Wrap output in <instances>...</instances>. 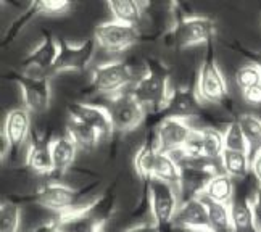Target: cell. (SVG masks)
I'll return each mask as SVG.
<instances>
[{"instance_id":"obj_11","label":"cell","mask_w":261,"mask_h":232,"mask_svg":"<svg viewBox=\"0 0 261 232\" xmlns=\"http://www.w3.org/2000/svg\"><path fill=\"white\" fill-rule=\"evenodd\" d=\"M19 90H21V102L28 112L44 113L50 107L52 100V87L48 76H31V74H15L13 78Z\"/></svg>"},{"instance_id":"obj_22","label":"cell","mask_w":261,"mask_h":232,"mask_svg":"<svg viewBox=\"0 0 261 232\" xmlns=\"http://www.w3.org/2000/svg\"><path fill=\"white\" fill-rule=\"evenodd\" d=\"M66 134L74 140L77 148L84 150V152H92L94 148L98 147L100 139H102V136H100L94 127H90L89 124L83 123L81 119H77L74 116L68 118Z\"/></svg>"},{"instance_id":"obj_9","label":"cell","mask_w":261,"mask_h":232,"mask_svg":"<svg viewBox=\"0 0 261 232\" xmlns=\"http://www.w3.org/2000/svg\"><path fill=\"white\" fill-rule=\"evenodd\" d=\"M79 198H81V194L76 189L58 183V181H52V183L41 186L34 195L36 203L54 211L58 216L83 207L79 205Z\"/></svg>"},{"instance_id":"obj_30","label":"cell","mask_w":261,"mask_h":232,"mask_svg":"<svg viewBox=\"0 0 261 232\" xmlns=\"http://www.w3.org/2000/svg\"><path fill=\"white\" fill-rule=\"evenodd\" d=\"M21 207L15 201H4L0 207V232H19Z\"/></svg>"},{"instance_id":"obj_10","label":"cell","mask_w":261,"mask_h":232,"mask_svg":"<svg viewBox=\"0 0 261 232\" xmlns=\"http://www.w3.org/2000/svg\"><path fill=\"white\" fill-rule=\"evenodd\" d=\"M58 39L44 31L42 39L21 62V71L31 76H50L58 58Z\"/></svg>"},{"instance_id":"obj_33","label":"cell","mask_w":261,"mask_h":232,"mask_svg":"<svg viewBox=\"0 0 261 232\" xmlns=\"http://www.w3.org/2000/svg\"><path fill=\"white\" fill-rule=\"evenodd\" d=\"M36 15H39L37 2L29 4L24 12H23L21 15H19L12 24L8 26V31H7V34H5V37H4V44L10 42V40H13V39L19 34V31H21V29L24 28V24L31 21V18L36 16Z\"/></svg>"},{"instance_id":"obj_41","label":"cell","mask_w":261,"mask_h":232,"mask_svg":"<svg viewBox=\"0 0 261 232\" xmlns=\"http://www.w3.org/2000/svg\"><path fill=\"white\" fill-rule=\"evenodd\" d=\"M248 57L252 58V63H255L261 69V52H252V54H248Z\"/></svg>"},{"instance_id":"obj_28","label":"cell","mask_w":261,"mask_h":232,"mask_svg":"<svg viewBox=\"0 0 261 232\" xmlns=\"http://www.w3.org/2000/svg\"><path fill=\"white\" fill-rule=\"evenodd\" d=\"M203 140V150L205 157L213 158V160H221L223 157L226 145H224V131L218 127H202L200 129Z\"/></svg>"},{"instance_id":"obj_25","label":"cell","mask_w":261,"mask_h":232,"mask_svg":"<svg viewBox=\"0 0 261 232\" xmlns=\"http://www.w3.org/2000/svg\"><path fill=\"white\" fill-rule=\"evenodd\" d=\"M152 179H158L171 184L180 192V166L177 158L173 153L160 152L155 161Z\"/></svg>"},{"instance_id":"obj_3","label":"cell","mask_w":261,"mask_h":232,"mask_svg":"<svg viewBox=\"0 0 261 232\" xmlns=\"http://www.w3.org/2000/svg\"><path fill=\"white\" fill-rule=\"evenodd\" d=\"M213 48H215L213 42H210L206 45V54L198 69L195 90L202 102L223 105L229 98V87H227V81L216 62Z\"/></svg>"},{"instance_id":"obj_19","label":"cell","mask_w":261,"mask_h":232,"mask_svg":"<svg viewBox=\"0 0 261 232\" xmlns=\"http://www.w3.org/2000/svg\"><path fill=\"white\" fill-rule=\"evenodd\" d=\"M229 207H230V218H232L234 232H261L252 197L247 195L236 197Z\"/></svg>"},{"instance_id":"obj_20","label":"cell","mask_w":261,"mask_h":232,"mask_svg":"<svg viewBox=\"0 0 261 232\" xmlns=\"http://www.w3.org/2000/svg\"><path fill=\"white\" fill-rule=\"evenodd\" d=\"M77 150L79 148L74 144V140L68 134L52 139V158H54V168L57 174H65L73 166Z\"/></svg>"},{"instance_id":"obj_43","label":"cell","mask_w":261,"mask_h":232,"mask_svg":"<svg viewBox=\"0 0 261 232\" xmlns=\"http://www.w3.org/2000/svg\"><path fill=\"white\" fill-rule=\"evenodd\" d=\"M259 229H261V224H259Z\"/></svg>"},{"instance_id":"obj_18","label":"cell","mask_w":261,"mask_h":232,"mask_svg":"<svg viewBox=\"0 0 261 232\" xmlns=\"http://www.w3.org/2000/svg\"><path fill=\"white\" fill-rule=\"evenodd\" d=\"M26 168L34 174L47 176L55 173L54 158H52V139H45L42 136L33 134L26 150L24 158Z\"/></svg>"},{"instance_id":"obj_4","label":"cell","mask_w":261,"mask_h":232,"mask_svg":"<svg viewBox=\"0 0 261 232\" xmlns=\"http://www.w3.org/2000/svg\"><path fill=\"white\" fill-rule=\"evenodd\" d=\"M136 79L137 78L133 66L121 60H115V62H107L94 68L89 89L94 90L95 94L107 95L110 98L126 92L124 89L133 86Z\"/></svg>"},{"instance_id":"obj_16","label":"cell","mask_w":261,"mask_h":232,"mask_svg":"<svg viewBox=\"0 0 261 232\" xmlns=\"http://www.w3.org/2000/svg\"><path fill=\"white\" fill-rule=\"evenodd\" d=\"M69 116H74L81 119L83 123L94 127L102 137H108L115 133L112 118H110L108 108L95 104H84V102H74L68 107Z\"/></svg>"},{"instance_id":"obj_15","label":"cell","mask_w":261,"mask_h":232,"mask_svg":"<svg viewBox=\"0 0 261 232\" xmlns=\"http://www.w3.org/2000/svg\"><path fill=\"white\" fill-rule=\"evenodd\" d=\"M163 118L174 116L190 119L202 113V100H200L195 89L190 87H177L171 90L168 104L163 108Z\"/></svg>"},{"instance_id":"obj_21","label":"cell","mask_w":261,"mask_h":232,"mask_svg":"<svg viewBox=\"0 0 261 232\" xmlns=\"http://www.w3.org/2000/svg\"><path fill=\"white\" fill-rule=\"evenodd\" d=\"M202 198L206 201H215V203L230 205L236 198V184L234 179L226 173H218L210 181L206 189L203 190Z\"/></svg>"},{"instance_id":"obj_26","label":"cell","mask_w":261,"mask_h":232,"mask_svg":"<svg viewBox=\"0 0 261 232\" xmlns=\"http://www.w3.org/2000/svg\"><path fill=\"white\" fill-rule=\"evenodd\" d=\"M221 168H223V173L232 179H245L252 173V155L224 150L221 157Z\"/></svg>"},{"instance_id":"obj_38","label":"cell","mask_w":261,"mask_h":232,"mask_svg":"<svg viewBox=\"0 0 261 232\" xmlns=\"http://www.w3.org/2000/svg\"><path fill=\"white\" fill-rule=\"evenodd\" d=\"M252 174L258 186H261V147L252 153Z\"/></svg>"},{"instance_id":"obj_42","label":"cell","mask_w":261,"mask_h":232,"mask_svg":"<svg viewBox=\"0 0 261 232\" xmlns=\"http://www.w3.org/2000/svg\"><path fill=\"white\" fill-rule=\"evenodd\" d=\"M176 232H213L212 229H176Z\"/></svg>"},{"instance_id":"obj_27","label":"cell","mask_w":261,"mask_h":232,"mask_svg":"<svg viewBox=\"0 0 261 232\" xmlns=\"http://www.w3.org/2000/svg\"><path fill=\"white\" fill-rule=\"evenodd\" d=\"M206 205H208L210 229H212L213 232H234L229 205L215 203V201H206Z\"/></svg>"},{"instance_id":"obj_39","label":"cell","mask_w":261,"mask_h":232,"mask_svg":"<svg viewBox=\"0 0 261 232\" xmlns=\"http://www.w3.org/2000/svg\"><path fill=\"white\" fill-rule=\"evenodd\" d=\"M31 232H58V218H54L50 221H45V223L39 224L36 229H33Z\"/></svg>"},{"instance_id":"obj_32","label":"cell","mask_w":261,"mask_h":232,"mask_svg":"<svg viewBox=\"0 0 261 232\" xmlns=\"http://www.w3.org/2000/svg\"><path fill=\"white\" fill-rule=\"evenodd\" d=\"M236 84L240 90H247L261 84V69L255 63L240 66L236 73Z\"/></svg>"},{"instance_id":"obj_8","label":"cell","mask_w":261,"mask_h":232,"mask_svg":"<svg viewBox=\"0 0 261 232\" xmlns=\"http://www.w3.org/2000/svg\"><path fill=\"white\" fill-rule=\"evenodd\" d=\"M94 39L100 48L108 50V52H124L139 42L140 33L137 26L108 19L95 28Z\"/></svg>"},{"instance_id":"obj_31","label":"cell","mask_w":261,"mask_h":232,"mask_svg":"<svg viewBox=\"0 0 261 232\" xmlns=\"http://www.w3.org/2000/svg\"><path fill=\"white\" fill-rule=\"evenodd\" d=\"M224 145L226 150H230V152H242L252 155V148H250V144L247 142V139L237 121L229 123L227 127L224 129Z\"/></svg>"},{"instance_id":"obj_37","label":"cell","mask_w":261,"mask_h":232,"mask_svg":"<svg viewBox=\"0 0 261 232\" xmlns=\"http://www.w3.org/2000/svg\"><path fill=\"white\" fill-rule=\"evenodd\" d=\"M123 232H162V227H160L153 221H145V223H139L127 227Z\"/></svg>"},{"instance_id":"obj_17","label":"cell","mask_w":261,"mask_h":232,"mask_svg":"<svg viewBox=\"0 0 261 232\" xmlns=\"http://www.w3.org/2000/svg\"><path fill=\"white\" fill-rule=\"evenodd\" d=\"M176 229H210L208 205L202 197H192L180 201L173 221Z\"/></svg>"},{"instance_id":"obj_1","label":"cell","mask_w":261,"mask_h":232,"mask_svg":"<svg viewBox=\"0 0 261 232\" xmlns=\"http://www.w3.org/2000/svg\"><path fill=\"white\" fill-rule=\"evenodd\" d=\"M129 92L145 108V112H163L168 98L171 95L165 63L153 58L147 60L145 71L134 81Z\"/></svg>"},{"instance_id":"obj_6","label":"cell","mask_w":261,"mask_h":232,"mask_svg":"<svg viewBox=\"0 0 261 232\" xmlns=\"http://www.w3.org/2000/svg\"><path fill=\"white\" fill-rule=\"evenodd\" d=\"M58 58L52 69V74L65 71H83L92 62L97 42L94 37L84 39L81 42H69L66 39H58Z\"/></svg>"},{"instance_id":"obj_40","label":"cell","mask_w":261,"mask_h":232,"mask_svg":"<svg viewBox=\"0 0 261 232\" xmlns=\"http://www.w3.org/2000/svg\"><path fill=\"white\" fill-rule=\"evenodd\" d=\"M253 200V207H255V213H256V219H258V226L261 224V186L256 187L255 194L252 197ZM261 230V229H259Z\"/></svg>"},{"instance_id":"obj_14","label":"cell","mask_w":261,"mask_h":232,"mask_svg":"<svg viewBox=\"0 0 261 232\" xmlns=\"http://www.w3.org/2000/svg\"><path fill=\"white\" fill-rule=\"evenodd\" d=\"M94 201L58 216V232H103L105 219L94 208Z\"/></svg>"},{"instance_id":"obj_2","label":"cell","mask_w":261,"mask_h":232,"mask_svg":"<svg viewBox=\"0 0 261 232\" xmlns=\"http://www.w3.org/2000/svg\"><path fill=\"white\" fill-rule=\"evenodd\" d=\"M216 23L212 18L189 15L177 19L176 24L165 34V42L176 48H187L200 44L213 42Z\"/></svg>"},{"instance_id":"obj_12","label":"cell","mask_w":261,"mask_h":232,"mask_svg":"<svg viewBox=\"0 0 261 232\" xmlns=\"http://www.w3.org/2000/svg\"><path fill=\"white\" fill-rule=\"evenodd\" d=\"M194 131V126H190L189 119L166 116L162 118L155 133V140L160 148V152L166 153H179L182 150L187 139Z\"/></svg>"},{"instance_id":"obj_23","label":"cell","mask_w":261,"mask_h":232,"mask_svg":"<svg viewBox=\"0 0 261 232\" xmlns=\"http://www.w3.org/2000/svg\"><path fill=\"white\" fill-rule=\"evenodd\" d=\"M145 5L147 4L134 2V0H110L107 4L112 19L130 26H137L140 23Z\"/></svg>"},{"instance_id":"obj_35","label":"cell","mask_w":261,"mask_h":232,"mask_svg":"<svg viewBox=\"0 0 261 232\" xmlns=\"http://www.w3.org/2000/svg\"><path fill=\"white\" fill-rule=\"evenodd\" d=\"M39 13L44 15H60L65 13L71 8V4L68 0H42V2H37Z\"/></svg>"},{"instance_id":"obj_13","label":"cell","mask_w":261,"mask_h":232,"mask_svg":"<svg viewBox=\"0 0 261 232\" xmlns=\"http://www.w3.org/2000/svg\"><path fill=\"white\" fill-rule=\"evenodd\" d=\"M31 112H28L24 107H18L10 110L5 115L2 126V137L7 140L10 155L19 152L31 136Z\"/></svg>"},{"instance_id":"obj_5","label":"cell","mask_w":261,"mask_h":232,"mask_svg":"<svg viewBox=\"0 0 261 232\" xmlns=\"http://www.w3.org/2000/svg\"><path fill=\"white\" fill-rule=\"evenodd\" d=\"M147 200L153 223L160 227L173 226L176 211L180 205V192L171 184L158 179H150L147 183Z\"/></svg>"},{"instance_id":"obj_36","label":"cell","mask_w":261,"mask_h":232,"mask_svg":"<svg viewBox=\"0 0 261 232\" xmlns=\"http://www.w3.org/2000/svg\"><path fill=\"white\" fill-rule=\"evenodd\" d=\"M242 98L250 105L259 107L261 105V84L253 86L247 90H242Z\"/></svg>"},{"instance_id":"obj_7","label":"cell","mask_w":261,"mask_h":232,"mask_svg":"<svg viewBox=\"0 0 261 232\" xmlns=\"http://www.w3.org/2000/svg\"><path fill=\"white\" fill-rule=\"evenodd\" d=\"M108 113L112 118L113 129L118 133H130L137 129L145 119V108L133 97V94L123 92L108 98Z\"/></svg>"},{"instance_id":"obj_24","label":"cell","mask_w":261,"mask_h":232,"mask_svg":"<svg viewBox=\"0 0 261 232\" xmlns=\"http://www.w3.org/2000/svg\"><path fill=\"white\" fill-rule=\"evenodd\" d=\"M160 153V148L156 145V140L153 139H147L145 142L137 148V152L134 155V168L136 173L142 177L145 183H148L153 176V168H155V161Z\"/></svg>"},{"instance_id":"obj_29","label":"cell","mask_w":261,"mask_h":232,"mask_svg":"<svg viewBox=\"0 0 261 232\" xmlns=\"http://www.w3.org/2000/svg\"><path fill=\"white\" fill-rule=\"evenodd\" d=\"M236 121L239 123L240 129H242V133L253 153L256 148L261 147V118L253 113H244L237 116Z\"/></svg>"},{"instance_id":"obj_34","label":"cell","mask_w":261,"mask_h":232,"mask_svg":"<svg viewBox=\"0 0 261 232\" xmlns=\"http://www.w3.org/2000/svg\"><path fill=\"white\" fill-rule=\"evenodd\" d=\"M205 150H203V140L202 134H200V129L194 127L192 134L187 139V142L184 144L182 150L179 153H174V157H187V158H197V157H203Z\"/></svg>"}]
</instances>
